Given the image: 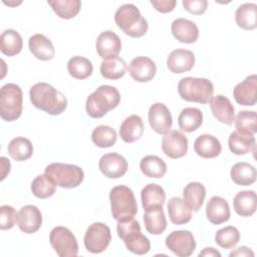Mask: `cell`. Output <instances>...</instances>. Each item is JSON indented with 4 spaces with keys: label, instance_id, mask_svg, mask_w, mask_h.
Returning <instances> with one entry per match:
<instances>
[{
    "label": "cell",
    "instance_id": "cell-1",
    "mask_svg": "<svg viewBox=\"0 0 257 257\" xmlns=\"http://www.w3.org/2000/svg\"><path fill=\"white\" fill-rule=\"evenodd\" d=\"M32 104L50 115L62 113L67 107L66 96L46 82H37L29 90Z\"/></svg>",
    "mask_w": 257,
    "mask_h": 257
},
{
    "label": "cell",
    "instance_id": "cell-2",
    "mask_svg": "<svg viewBox=\"0 0 257 257\" xmlns=\"http://www.w3.org/2000/svg\"><path fill=\"white\" fill-rule=\"evenodd\" d=\"M119 101L120 95L114 86L100 85L87 96L85 110L90 117L100 118L114 109Z\"/></svg>",
    "mask_w": 257,
    "mask_h": 257
},
{
    "label": "cell",
    "instance_id": "cell-3",
    "mask_svg": "<svg viewBox=\"0 0 257 257\" xmlns=\"http://www.w3.org/2000/svg\"><path fill=\"white\" fill-rule=\"evenodd\" d=\"M116 232L118 237L124 242L126 249L134 254L144 255L151 249L149 238L141 232V225L135 217L117 221Z\"/></svg>",
    "mask_w": 257,
    "mask_h": 257
},
{
    "label": "cell",
    "instance_id": "cell-4",
    "mask_svg": "<svg viewBox=\"0 0 257 257\" xmlns=\"http://www.w3.org/2000/svg\"><path fill=\"white\" fill-rule=\"evenodd\" d=\"M114 21L119 29L131 37H142L148 31V22L134 4H123L117 8Z\"/></svg>",
    "mask_w": 257,
    "mask_h": 257
},
{
    "label": "cell",
    "instance_id": "cell-5",
    "mask_svg": "<svg viewBox=\"0 0 257 257\" xmlns=\"http://www.w3.org/2000/svg\"><path fill=\"white\" fill-rule=\"evenodd\" d=\"M178 92L186 101L208 103L213 97L214 85L203 77H184L178 83Z\"/></svg>",
    "mask_w": 257,
    "mask_h": 257
},
{
    "label": "cell",
    "instance_id": "cell-6",
    "mask_svg": "<svg viewBox=\"0 0 257 257\" xmlns=\"http://www.w3.org/2000/svg\"><path fill=\"white\" fill-rule=\"evenodd\" d=\"M111 215L116 221L133 218L138 213V204L134 192L126 186H115L109 193Z\"/></svg>",
    "mask_w": 257,
    "mask_h": 257
},
{
    "label": "cell",
    "instance_id": "cell-7",
    "mask_svg": "<svg viewBox=\"0 0 257 257\" xmlns=\"http://www.w3.org/2000/svg\"><path fill=\"white\" fill-rule=\"evenodd\" d=\"M44 174L56 186L64 189L76 188L84 179L83 170L71 164L51 163L45 168Z\"/></svg>",
    "mask_w": 257,
    "mask_h": 257
},
{
    "label": "cell",
    "instance_id": "cell-8",
    "mask_svg": "<svg viewBox=\"0 0 257 257\" xmlns=\"http://www.w3.org/2000/svg\"><path fill=\"white\" fill-rule=\"evenodd\" d=\"M23 108V93L19 85L7 83L0 90V116L6 121L20 117Z\"/></svg>",
    "mask_w": 257,
    "mask_h": 257
},
{
    "label": "cell",
    "instance_id": "cell-9",
    "mask_svg": "<svg viewBox=\"0 0 257 257\" xmlns=\"http://www.w3.org/2000/svg\"><path fill=\"white\" fill-rule=\"evenodd\" d=\"M49 241L52 248L60 257H74L78 254L76 238L66 227H54L50 231Z\"/></svg>",
    "mask_w": 257,
    "mask_h": 257
},
{
    "label": "cell",
    "instance_id": "cell-10",
    "mask_svg": "<svg viewBox=\"0 0 257 257\" xmlns=\"http://www.w3.org/2000/svg\"><path fill=\"white\" fill-rule=\"evenodd\" d=\"M110 240L111 234L108 226L104 223L95 222L88 226L84 234L83 243L88 252L98 254L108 247Z\"/></svg>",
    "mask_w": 257,
    "mask_h": 257
},
{
    "label": "cell",
    "instance_id": "cell-11",
    "mask_svg": "<svg viewBox=\"0 0 257 257\" xmlns=\"http://www.w3.org/2000/svg\"><path fill=\"white\" fill-rule=\"evenodd\" d=\"M166 246L179 257H189L196 249V241L192 232L188 230H176L166 238Z\"/></svg>",
    "mask_w": 257,
    "mask_h": 257
},
{
    "label": "cell",
    "instance_id": "cell-12",
    "mask_svg": "<svg viewBox=\"0 0 257 257\" xmlns=\"http://www.w3.org/2000/svg\"><path fill=\"white\" fill-rule=\"evenodd\" d=\"M162 150L171 159L183 158L188 152V139L180 131H170L163 137Z\"/></svg>",
    "mask_w": 257,
    "mask_h": 257
},
{
    "label": "cell",
    "instance_id": "cell-13",
    "mask_svg": "<svg viewBox=\"0 0 257 257\" xmlns=\"http://www.w3.org/2000/svg\"><path fill=\"white\" fill-rule=\"evenodd\" d=\"M149 122L151 127L159 135L168 134L173 124L171 112L166 104L156 102L149 108Z\"/></svg>",
    "mask_w": 257,
    "mask_h": 257
},
{
    "label": "cell",
    "instance_id": "cell-14",
    "mask_svg": "<svg viewBox=\"0 0 257 257\" xmlns=\"http://www.w3.org/2000/svg\"><path fill=\"white\" fill-rule=\"evenodd\" d=\"M98 168L104 177L108 179H118L126 173L128 165L121 155L108 153L99 159Z\"/></svg>",
    "mask_w": 257,
    "mask_h": 257
},
{
    "label": "cell",
    "instance_id": "cell-15",
    "mask_svg": "<svg viewBox=\"0 0 257 257\" xmlns=\"http://www.w3.org/2000/svg\"><path fill=\"white\" fill-rule=\"evenodd\" d=\"M42 224V214L34 205L23 206L17 214V225L19 229L26 233L32 234L37 232Z\"/></svg>",
    "mask_w": 257,
    "mask_h": 257
},
{
    "label": "cell",
    "instance_id": "cell-16",
    "mask_svg": "<svg viewBox=\"0 0 257 257\" xmlns=\"http://www.w3.org/2000/svg\"><path fill=\"white\" fill-rule=\"evenodd\" d=\"M97 54L103 59L116 57L121 49V41L119 37L112 31L106 30L101 32L95 42Z\"/></svg>",
    "mask_w": 257,
    "mask_h": 257
},
{
    "label": "cell",
    "instance_id": "cell-17",
    "mask_svg": "<svg viewBox=\"0 0 257 257\" xmlns=\"http://www.w3.org/2000/svg\"><path fill=\"white\" fill-rule=\"evenodd\" d=\"M130 75L138 82H148L157 72L156 63L147 56H137L128 64Z\"/></svg>",
    "mask_w": 257,
    "mask_h": 257
},
{
    "label": "cell",
    "instance_id": "cell-18",
    "mask_svg": "<svg viewBox=\"0 0 257 257\" xmlns=\"http://www.w3.org/2000/svg\"><path fill=\"white\" fill-rule=\"evenodd\" d=\"M233 95L237 103L241 105L253 106L257 101V76L251 74L242 82L236 84Z\"/></svg>",
    "mask_w": 257,
    "mask_h": 257
},
{
    "label": "cell",
    "instance_id": "cell-19",
    "mask_svg": "<svg viewBox=\"0 0 257 257\" xmlns=\"http://www.w3.org/2000/svg\"><path fill=\"white\" fill-rule=\"evenodd\" d=\"M195 65V55L191 50L178 48L173 50L167 58V66L173 73L190 71Z\"/></svg>",
    "mask_w": 257,
    "mask_h": 257
},
{
    "label": "cell",
    "instance_id": "cell-20",
    "mask_svg": "<svg viewBox=\"0 0 257 257\" xmlns=\"http://www.w3.org/2000/svg\"><path fill=\"white\" fill-rule=\"evenodd\" d=\"M173 36L183 43H194L199 37V28L195 22L186 18H177L172 22Z\"/></svg>",
    "mask_w": 257,
    "mask_h": 257
},
{
    "label": "cell",
    "instance_id": "cell-21",
    "mask_svg": "<svg viewBox=\"0 0 257 257\" xmlns=\"http://www.w3.org/2000/svg\"><path fill=\"white\" fill-rule=\"evenodd\" d=\"M210 108L213 115L222 123L231 125L235 119V108L230 99L222 94L211 98Z\"/></svg>",
    "mask_w": 257,
    "mask_h": 257
},
{
    "label": "cell",
    "instance_id": "cell-22",
    "mask_svg": "<svg viewBox=\"0 0 257 257\" xmlns=\"http://www.w3.org/2000/svg\"><path fill=\"white\" fill-rule=\"evenodd\" d=\"M207 219L214 225H220L229 220L231 216L228 202L219 196H213L206 206Z\"/></svg>",
    "mask_w": 257,
    "mask_h": 257
},
{
    "label": "cell",
    "instance_id": "cell-23",
    "mask_svg": "<svg viewBox=\"0 0 257 257\" xmlns=\"http://www.w3.org/2000/svg\"><path fill=\"white\" fill-rule=\"evenodd\" d=\"M228 146L229 150L234 155L238 156L256 152V141L254 135H248L238 131H234L230 134Z\"/></svg>",
    "mask_w": 257,
    "mask_h": 257
},
{
    "label": "cell",
    "instance_id": "cell-24",
    "mask_svg": "<svg viewBox=\"0 0 257 257\" xmlns=\"http://www.w3.org/2000/svg\"><path fill=\"white\" fill-rule=\"evenodd\" d=\"M142 205L145 211L163 208L166 201V193L158 184H148L141 192Z\"/></svg>",
    "mask_w": 257,
    "mask_h": 257
},
{
    "label": "cell",
    "instance_id": "cell-25",
    "mask_svg": "<svg viewBox=\"0 0 257 257\" xmlns=\"http://www.w3.org/2000/svg\"><path fill=\"white\" fill-rule=\"evenodd\" d=\"M28 46L31 53L40 60H50L55 55V49L51 40L41 33L32 35L28 40Z\"/></svg>",
    "mask_w": 257,
    "mask_h": 257
},
{
    "label": "cell",
    "instance_id": "cell-26",
    "mask_svg": "<svg viewBox=\"0 0 257 257\" xmlns=\"http://www.w3.org/2000/svg\"><path fill=\"white\" fill-rule=\"evenodd\" d=\"M195 153L204 159H213L220 155L222 146L220 141L212 135H201L194 142Z\"/></svg>",
    "mask_w": 257,
    "mask_h": 257
},
{
    "label": "cell",
    "instance_id": "cell-27",
    "mask_svg": "<svg viewBox=\"0 0 257 257\" xmlns=\"http://www.w3.org/2000/svg\"><path fill=\"white\" fill-rule=\"evenodd\" d=\"M167 208L170 220L175 225L186 224L192 219V209L180 197L171 198Z\"/></svg>",
    "mask_w": 257,
    "mask_h": 257
},
{
    "label": "cell",
    "instance_id": "cell-28",
    "mask_svg": "<svg viewBox=\"0 0 257 257\" xmlns=\"http://www.w3.org/2000/svg\"><path fill=\"white\" fill-rule=\"evenodd\" d=\"M144 133V123L141 116L128 115L120 124L119 136L124 143L131 144L141 139Z\"/></svg>",
    "mask_w": 257,
    "mask_h": 257
},
{
    "label": "cell",
    "instance_id": "cell-29",
    "mask_svg": "<svg viewBox=\"0 0 257 257\" xmlns=\"http://www.w3.org/2000/svg\"><path fill=\"white\" fill-rule=\"evenodd\" d=\"M256 193L252 190L241 191L237 193L233 199L234 210L241 217L252 216L256 211Z\"/></svg>",
    "mask_w": 257,
    "mask_h": 257
},
{
    "label": "cell",
    "instance_id": "cell-30",
    "mask_svg": "<svg viewBox=\"0 0 257 257\" xmlns=\"http://www.w3.org/2000/svg\"><path fill=\"white\" fill-rule=\"evenodd\" d=\"M183 197L186 204L195 212H198L206 197V188L199 182H191L187 184L183 190Z\"/></svg>",
    "mask_w": 257,
    "mask_h": 257
},
{
    "label": "cell",
    "instance_id": "cell-31",
    "mask_svg": "<svg viewBox=\"0 0 257 257\" xmlns=\"http://www.w3.org/2000/svg\"><path fill=\"white\" fill-rule=\"evenodd\" d=\"M237 25L244 30H253L257 27V5L254 3H244L235 12Z\"/></svg>",
    "mask_w": 257,
    "mask_h": 257
},
{
    "label": "cell",
    "instance_id": "cell-32",
    "mask_svg": "<svg viewBox=\"0 0 257 257\" xmlns=\"http://www.w3.org/2000/svg\"><path fill=\"white\" fill-rule=\"evenodd\" d=\"M232 181L238 186H250L256 181V169L249 163H236L230 171Z\"/></svg>",
    "mask_w": 257,
    "mask_h": 257
},
{
    "label": "cell",
    "instance_id": "cell-33",
    "mask_svg": "<svg viewBox=\"0 0 257 257\" xmlns=\"http://www.w3.org/2000/svg\"><path fill=\"white\" fill-rule=\"evenodd\" d=\"M23 47V40L21 35L13 29H6L0 35V49L1 52L7 56H14L18 54Z\"/></svg>",
    "mask_w": 257,
    "mask_h": 257
},
{
    "label": "cell",
    "instance_id": "cell-34",
    "mask_svg": "<svg viewBox=\"0 0 257 257\" xmlns=\"http://www.w3.org/2000/svg\"><path fill=\"white\" fill-rule=\"evenodd\" d=\"M203 122V112L197 107H185L179 114V127L186 133L198 130Z\"/></svg>",
    "mask_w": 257,
    "mask_h": 257
},
{
    "label": "cell",
    "instance_id": "cell-35",
    "mask_svg": "<svg viewBox=\"0 0 257 257\" xmlns=\"http://www.w3.org/2000/svg\"><path fill=\"white\" fill-rule=\"evenodd\" d=\"M140 169L146 177L160 179L167 173V164L160 157L149 155L141 160Z\"/></svg>",
    "mask_w": 257,
    "mask_h": 257
},
{
    "label": "cell",
    "instance_id": "cell-36",
    "mask_svg": "<svg viewBox=\"0 0 257 257\" xmlns=\"http://www.w3.org/2000/svg\"><path fill=\"white\" fill-rule=\"evenodd\" d=\"M144 223L147 231L152 235H160L167 228V219L163 208L145 211Z\"/></svg>",
    "mask_w": 257,
    "mask_h": 257
},
{
    "label": "cell",
    "instance_id": "cell-37",
    "mask_svg": "<svg viewBox=\"0 0 257 257\" xmlns=\"http://www.w3.org/2000/svg\"><path fill=\"white\" fill-rule=\"evenodd\" d=\"M7 151L13 160L17 162H23L31 158L33 154V147L28 139L17 137L10 141Z\"/></svg>",
    "mask_w": 257,
    "mask_h": 257
},
{
    "label": "cell",
    "instance_id": "cell-38",
    "mask_svg": "<svg viewBox=\"0 0 257 257\" xmlns=\"http://www.w3.org/2000/svg\"><path fill=\"white\" fill-rule=\"evenodd\" d=\"M93 66L91 61L83 56H72L67 62L68 73L76 79H85L91 75Z\"/></svg>",
    "mask_w": 257,
    "mask_h": 257
},
{
    "label": "cell",
    "instance_id": "cell-39",
    "mask_svg": "<svg viewBox=\"0 0 257 257\" xmlns=\"http://www.w3.org/2000/svg\"><path fill=\"white\" fill-rule=\"evenodd\" d=\"M126 63L121 57L105 59L100 63V74L106 79L116 80L122 77L126 70Z\"/></svg>",
    "mask_w": 257,
    "mask_h": 257
},
{
    "label": "cell",
    "instance_id": "cell-40",
    "mask_svg": "<svg viewBox=\"0 0 257 257\" xmlns=\"http://www.w3.org/2000/svg\"><path fill=\"white\" fill-rule=\"evenodd\" d=\"M47 3L56 15L62 19L75 17L81 8V2L79 0H48Z\"/></svg>",
    "mask_w": 257,
    "mask_h": 257
},
{
    "label": "cell",
    "instance_id": "cell-41",
    "mask_svg": "<svg viewBox=\"0 0 257 257\" xmlns=\"http://www.w3.org/2000/svg\"><path fill=\"white\" fill-rule=\"evenodd\" d=\"M116 132L109 125H97L91 133L93 144L101 149L112 147L116 142Z\"/></svg>",
    "mask_w": 257,
    "mask_h": 257
},
{
    "label": "cell",
    "instance_id": "cell-42",
    "mask_svg": "<svg viewBox=\"0 0 257 257\" xmlns=\"http://www.w3.org/2000/svg\"><path fill=\"white\" fill-rule=\"evenodd\" d=\"M56 185L45 175H38L31 183L32 194L39 199H47L54 195Z\"/></svg>",
    "mask_w": 257,
    "mask_h": 257
},
{
    "label": "cell",
    "instance_id": "cell-43",
    "mask_svg": "<svg viewBox=\"0 0 257 257\" xmlns=\"http://www.w3.org/2000/svg\"><path fill=\"white\" fill-rule=\"evenodd\" d=\"M234 121L238 132L248 135H254L257 132V114L254 110H241Z\"/></svg>",
    "mask_w": 257,
    "mask_h": 257
},
{
    "label": "cell",
    "instance_id": "cell-44",
    "mask_svg": "<svg viewBox=\"0 0 257 257\" xmlns=\"http://www.w3.org/2000/svg\"><path fill=\"white\" fill-rule=\"evenodd\" d=\"M240 240V232L234 226H227L219 229L215 234V242L224 249H231Z\"/></svg>",
    "mask_w": 257,
    "mask_h": 257
},
{
    "label": "cell",
    "instance_id": "cell-45",
    "mask_svg": "<svg viewBox=\"0 0 257 257\" xmlns=\"http://www.w3.org/2000/svg\"><path fill=\"white\" fill-rule=\"evenodd\" d=\"M1 218H0V228L1 230H8L14 227L17 222L16 210L9 205H2L0 207Z\"/></svg>",
    "mask_w": 257,
    "mask_h": 257
},
{
    "label": "cell",
    "instance_id": "cell-46",
    "mask_svg": "<svg viewBox=\"0 0 257 257\" xmlns=\"http://www.w3.org/2000/svg\"><path fill=\"white\" fill-rule=\"evenodd\" d=\"M182 3L184 8L194 15L203 14L208 7L207 0H183Z\"/></svg>",
    "mask_w": 257,
    "mask_h": 257
},
{
    "label": "cell",
    "instance_id": "cell-47",
    "mask_svg": "<svg viewBox=\"0 0 257 257\" xmlns=\"http://www.w3.org/2000/svg\"><path fill=\"white\" fill-rule=\"evenodd\" d=\"M151 4L161 13H168L174 10L177 2L175 0H151Z\"/></svg>",
    "mask_w": 257,
    "mask_h": 257
},
{
    "label": "cell",
    "instance_id": "cell-48",
    "mask_svg": "<svg viewBox=\"0 0 257 257\" xmlns=\"http://www.w3.org/2000/svg\"><path fill=\"white\" fill-rule=\"evenodd\" d=\"M229 256L230 257H233V256H238V257H240V256L241 257H248V256H250V257H253L254 253H253V251L250 248H248L246 246H241V247H238L235 250H233L229 254Z\"/></svg>",
    "mask_w": 257,
    "mask_h": 257
},
{
    "label": "cell",
    "instance_id": "cell-49",
    "mask_svg": "<svg viewBox=\"0 0 257 257\" xmlns=\"http://www.w3.org/2000/svg\"><path fill=\"white\" fill-rule=\"evenodd\" d=\"M0 161H1V168H2V170H1V181H2L10 173L11 164H10L9 160L7 158H5V157H1Z\"/></svg>",
    "mask_w": 257,
    "mask_h": 257
},
{
    "label": "cell",
    "instance_id": "cell-50",
    "mask_svg": "<svg viewBox=\"0 0 257 257\" xmlns=\"http://www.w3.org/2000/svg\"><path fill=\"white\" fill-rule=\"evenodd\" d=\"M199 256H216V257H221V253L219 251H217L215 248L213 247H207V248H204L203 251H201L199 253Z\"/></svg>",
    "mask_w": 257,
    "mask_h": 257
}]
</instances>
